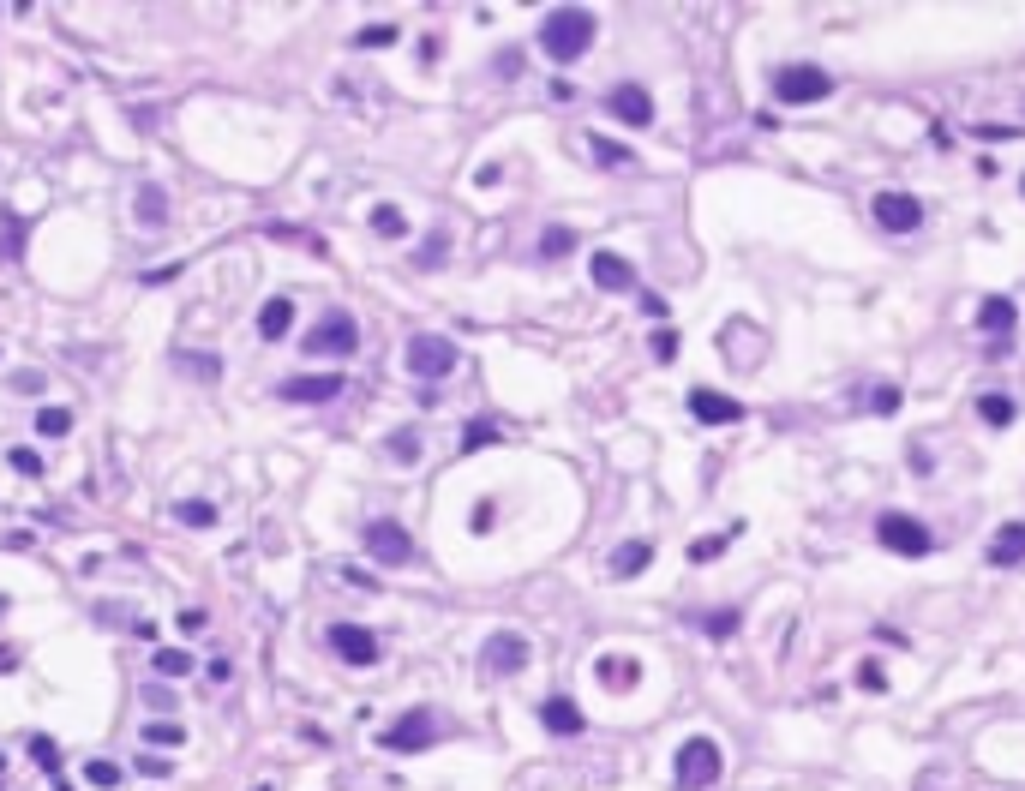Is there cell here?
Here are the masks:
<instances>
[{
  "instance_id": "30",
  "label": "cell",
  "mask_w": 1025,
  "mask_h": 791,
  "mask_svg": "<svg viewBox=\"0 0 1025 791\" xmlns=\"http://www.w3.org/2000/svg\"><path fill=\"white\" fill-rule=\"evenodd\" d=\"M372 228L396 240V234H402V210H396V204H378V210H372Z\"/></svg>"
},
{
  "instance_id": "18",
  "label": "cell",
  "mask_w": 1025,
  "mask_h": 791,
  "mask_svg": "<svg viewBox=\"0 0 1025 791\" xmlns=\"http://www.w3.org/2000/svg\"><path fill=\"white\" fill-rule=\"evenodd\" d=\"M288 330H294V300H282V294H276V300H264V312H258V336H264V342H282Z\"/></svg>"
},
{
  "instance_id": "4",
  "label": "cell",
  "mask_w": 1025,
  "mask_h": 791,
  "mask_svg": "<svg viewBox=\"0 0 1025 791\" xmlns=\"http://www.w3.org/2000/svg\"><path fill=\"white\" fill-rule=\"evenodd\" d=\"M720 774H726V756H720L714 738H690V744L678 750V786L684 791H708Z\"/></svg>"
},
{
  "instance_id": "9",
  "label": "cell",
  "mask_w": 1025,
  "mask_h": 791,
  "mask_svg": "<svg viewBox=\"0 0 1025 791\" xmlns=\"http://www.w3.org/2000/svg\"><path fill=\"white\" fill-rule=\"evenodd\" d=\"M366 552H372L378 564H390V570H396V564H408V558H414V540H408V528H402V522H372V528H366Z\"/></svg>"
},
{
  "instance_id": "27",
  "label": "cell",
  "mask_w": 1025,
  "mask_h": 791,
  "mask_svg": "<svg viewBox=\"0 0 1025 791\" xmlns=\"http://www.w3.org/2000/svg\"><path fill=\"white\" fill-rule=\"evenodd\" d=\"M978 414H984L990 426H1008V420H1014V402H1008V396H984V402H978Z\"/></svg>"
},
{
  "instance_id": "29",
  "label": "cell",
  "mask_w": 1025,
  "mask_h": 791,
  "mask_svg": "<svg viewBox=\"0 0 1025 791\" xmlns=\"http://www.w3.org/2000/svg\"><path fill=\"white\" fill-rule=\"evenodd\" d=\"M84 780H90L96 791H114V786H120V768H114V762H90V768H84Z\"/></svg>"
},
{
  "instance_id": "6",
  "label": "cell",
  "mask_w": 1025,
  "mask_h": 791,
  "mask_svg": "<svg viewBox=\"0 0 1025 791\" xmlns=\"http://www.w3.org/2000/svg\"><path fill=\"white\" fill-rule=\"evenodd\" d=\"M432 738H438V714H432V708H408V714H402V720H396V726H390L378 744H384V750H402V756H414V750H426Z\"/></svg>"
},
{
  "instance_id": "14",
  "label": "cell",
  "mask_w": 1025,
  "mask_h": 791,
  "mask_svg": "<svg viewBox=\"0 0 1025 791\" xmlns=\"http://www.w3.org/2000/svg\"><path fill=\"white\" fill-rule=\"evenodd\" d=\"M588 276H594V288H606V294H630V288H636V270H630V258H618V252H594Z\"/></svg>"
},
{
  "instance_id": "13",
  "label": "cell",
  "mask_w": 1025,
  "mask_h": 791,
  "mask_svg": "<svg viewBox=\"0 0 1025 791\" xmlns=\"http://www.w3.org/2000/svg\"><path fill=\"white\" fill-rule=\"evenodd\" d=\"M606 108H612L624 126H648V120H654V96H648L642 84H618V90L606 96Z\"/></svg>"
},
{
  "instance_id": "15",
  "label": "cell",
  "mask_w": 1025,
  "mask_h": 791,
  "mask_svg": "<svg viewBox=\"0 0 1025 791\" xmlns=\"http://www.w3.org/2000/svg\"><path fill=\"white\" fill-rule=\"evenodd\" d=\"M540 726H546L552 738H576L588 720H582V708H576L570 696H546V702H540Z\"/></svg>"
},
{
  "instance_id": "38",
  "label": "cell",
  "mask_w": 1025,
  "mask_h": 791,
  "mask_svg": "<svg viewBox=\"0 0 1025 791\" xmlns=\"http://www.w3.org/2000/svg\"><path fill=\"white\" fill-rule=\"evenodd\" d=\"M732 630H738V612H714L708 618V636H732Z\"/></svg>"
},
{
  "instance_id": "36",
  "label": "cell",
  "mask_w": 1025,
  "mask_h": 791,
  "mask_svg": "<svg viewBox=\"0 0 1025 791\" xmlns=\"http://www.w3.org/2000/svg\"><path fill=\"white\" fill-rule=\"evenodd\" d=\"M870 408H876V414H894V408H900V390H894V384H882V390L870 396Z\"/></svg>"
},
{
  "instance_id": "22",
  "label": "cell",
  "mask_w": 1025,
  "mask_h": 791,
  "mask_svg": "<svg viewBox=\"0 0 1025 791\" xmlns=\"http://www.w3.org/2000/svg\"><path fill=\"white\" fill-rule=\"evenodd\" d=\"M594 672L606 678V690H636V678H642V666H636V660H618V654H612V660H600Z\"/></svg>"
},
{
  "instance_id": "25",
  "label": "cell",
  "mask_w": 1025,
  "mask_h": 791,
  "mask_svg": "<svg viewBox=\"0 0 1025 791\" xmlns=\"http://www.w3.org/2000/svg\"><path fill=\"white\" fill-rule=\"evenodd\" d=\"M588 150H594V162H606V168H630V150H624V144H612V138H594Z\"/></svg>"
},
{
  "instance_id": "10",
  "label": "cell",
  "mask_w": 1025,
  "mask_h": 791,
  "mask_svg": "<svg viewBox=\"0 0 1025 791\" xmlns=\"http://www.w3.org/2000/svg\"><path fill=\"white\" fill-rule=\"evenodd\" d=\"M870 210H876V222H882L888 234H912V228L924 222V204H918L912 192H882Z\"/></svg>"
},
{
  "instance_id": "11",
  "label": "cell",
  "mask_w": 1025,
  "mask_h": 791,
  "mask_svg": "<svg viewBox=\"0 0 1025 791\" xmlns=\"http://www.w3.org/2000/svg\"><path fill=\"white\" fill-rule=\"evenodd\" d=\"M330 648H336V660H348V666H372V660H378V636L360 630V624H330Z\"/></svg>"
},
{
  "instance_id": "35",
  "label": "cell",
  "mask_w": 1025,
  "mask_h": 791,
  "mask_svg": "<svg viewBox=\"0 0 1025 791\" xmlns=\"http://www.w3.org/2000/svg\"><path fill=\"white\" fill-rule=\"evenodd\" d=\"M672 354H678V330L660 324V330H654V360H672Z\"/></svg>"
},
{
  "instance_id": "8",
  "label": "cell",
  "mask_w": 1025,
  "mask_h": 791,
  "mask_svg": "<svg viewBox=\"0 0 1025 791\" xmlns=\"http://www.w3.org/2000/svg\"><path fill=\"white\" fill-rule=\"evenodd\" d=\"M480 666H486L492 678H516V672L528 666V642H522L516 630H498V636L480 648Z\"/></svg>"
},
{
  "instance_id": "20",
  "label": "cell",
  "mask_w": 1025,
  "mask_h": 791,
  "mask_svg": "<svg viewBox=\"0 0 1025 791\" xmlns=\"http://www.w3.org/2000/svg\"><path fill=\"white\" fill-rule=\"evenodd\" d=\"M654 564V546L648 540H624L618 552H612V576H636V570H648Z\"/></svg>"
},
{
  "instance_id": "28",
  "label": "cell",
  "mask_w": 1025,
  "mask_h": 791,
  "mask_svg": "<svg viewBox=\"0 0 1025 791\" xmlns=\"http://www.w3.org/2000/svg\"><path fill=\"white\" fill-rule=\"evenodd\" d=\"M156 672H168V678H186V672H192L186 648H162V654H156Z\"/></svg>"
},
{
  "instance_id": "19",
  "label": "cell",
  "mask_w": 1025,
  "mask_h": 791,
  "mask_svg": "<svg viewBox=\"0 0 1025 791\" xmlns=\"http://www.w3.org/2000/svg\"><path fill=\"white\" fill-rule=\"evenodd\" d=\"M978 330H990V336H1008V330H1014V300L990 294V300L978 306Z\"/></svg>"
},
{
  "instance_id": "7",
  "label": "cell",
  "mask_w": 1025,
  "mask_h": 791,
  "mask_svg": "<svg viewBox=\"0 0 1025 791\" xmlns=\"http://www.w3.org/2000/svg\"><path fill=\"white\" fill-rule=\"evenodd\" d=\"M402 360H408L414 378H444V372H456V342H444V336H414Z\"/></svg>"
},
{
  "instance_id": "26",
  "label": "cell",
  "mask_w": 1025,
  "mask_h": 791,
  "mask_svg": "<svg viewBox=\"0 0 1025 791\" xmlns=\"http://www.w3.org/2000/svg\"><path fill=\"white\" fill-rule=\"evenodd\" d=\"M570 246H576V234H570V228H546V234H540V252H546V258H564Z\"/></svg>"
},
{
  "instance_id": "17",
  "label": "cell",
  "mask_w": 1025,
  "mask_h": 791,
  "mask_svg": "<svg viewBox=\"0 0 1025 791\" xmlns=\"http://www.w3.org/2000/svg\"><path fill=\"white\" fill-rule=\"evenodd\" d=\"M1020 558H1025V522H1002L996 540H990V564L1008 570V564H1020Z\"/></svg>"
},
{
  "instance_id": "24",
  "label": "cell",
  "mask_w": 1025,
  "mask_h": 791,
  "mask_svg": "<svg viewBox=\"0 0 1025 791\" xmlns=\"http://www.w3.org/2000/svg\"><path fill=\"white\" fill-rule=\"evenodd\" d=\"M144 744H156V750H174V744H186V726H168V720H156V726H144Z\"/></svg>"
},
{
  "instance_id": "31",
  "label": "cell",
  "mask_w": 1025,
  "mask_h": 791,
  "mask_svg": "<svg viewBox=\"0 0 1025 791\" xmlns=\"http://www.w3.org/2000/svg\"><path fill=\"white\" fill-rule=\"evenodd\" d=\"M486 444H498V426H486V420H474V426L462 432V450H486Z\"/></svg>"
},
{
  "instance_id": "12",
  "label": "cell",
  "mask_w": 1025,
  "mask_h": 791,
  "mask_svg": "<svg viewBox=\"0 0 1025 791\" xmlns=\"http://www.w3.org/2000/svg\"><path fill=\"white\" fill-rule=\"evenodd\" d=\"M690 414L702 426H732V420H744V402L738 396H720V390H690Z\"/></svg>"
},
{
  "instance_id": "1",
  "label": "cell",
  "mask_w": 1025,
  "mask_h": 791,
  "mask_svg": "<svg viewBox=\"0 0 1025 791\" xmlns=\"http://www.w3.org/2000/svg\"><path fill=\"white\" fill-rule=\"evenodd\" d=\"M540 48H546V60H558V66L582 60V54L594 48V12H588V6H558V12H546V18H540Z\"/></svg>"
},
{
  "instance_id": "39",
  "label": "cell",
  "mask_w": 1025,
  "mask_h": 791,
  "mask_svg": "<svg viewBox=\"0 0 1025 791\" xmlns=\"http://www.w3.org/2000/svg\"><path fill=\"white\" fill-rule=\"evenodd\" d=\"M858 684H864V690H882V684H888V672H882V666H876V660H870V666H864V672H858Z\"/></svg>"
},
{
  "instance_id": "37",
  "label": "cell",
  "mask_w": 1025,
  "mask_h": 791,
  "mask_svg": "<svg viewBox=\"0 0 1025 791\" xmlns=\"http://www.w3.org/2000/svg\"><path fill=\"white\" fill-rule=\"evenodd\" d=\"M12 468H18V474H42V456H36V450H12Z\"/></svg>"
},
{
  "instance_id": "21",
  "label": "cell",
  "mask_w": 1025,
  "mask_h": 791,
  "mask_svg": "<svg viewBox=\"0 0 1025 791\" xmlns=\"http://www.w3.org/2000/svg\"><path fill=\"white\" fill-rule=\"evenodd\" d=\"M132 210H138L144 228H162V222H168V192H162V186H138V204H132Z\"/></svg>"
},
{
  "instance_id": "23",
  "label": "cell",
  "mask_w": 1025,
  "mask_h": 791,
  "mask_svg": "<svg viewBox=\"0 0 1025 791\" xmlns=\"http://www.w3.org/2000/svg\"><path fill=\"white\" fill-rule=\"evenodd\" d=\"M72 432V414L66 408H42L36 414V438H66Z\"/></svg>"
},
{
  "instance_id": "34",
  "label": "cell",
  "mask_w": 1025,
  "mask_h": 791,
  "mask_svg": "<svg viewBox=\"0 0 1025 791\" xmlns=\"http://www.w3.org/2000/svg\"><path fill=\"white\" fill-rule=\"evenodd\" d=\"M384 42H396L390 24H366V30H360V48H384Z\"/></svg>"
},
{
  "instance_id": "40",
  "label": "cell",
  "mask_w": 1025,
  "mask_h": 791,
  "mask_svg": "<svg viewBox=\"0 0 1025 791\" xmlns=\"http://www.w3.org/2000/svg\"><path fill=\"white\" fill-rule=\"evenodd\" d=\"M438 258H444V234H432V240L420 246V264H438Z\"/></svg>"
},
{
  "instance_id": "33",
  "label": "cell",
  "mask_w": 1025,
  "mask_h": 791,
  "mask_svg": "<svg viewBox=\"0 0 1025 791\" xmlns=\"http://www.w3.org/2000/svg\"><path fill=\"white\" fill-rule=\"evenodd\" d=\"M390 456H396V462H414V456H420L414 432H390Z\"/></svg>"
},
{
  "instance_id": "2",
  "label": "cell",
  "mask_w": 1025,
  "mask_h": 791,
  "mask_svg": "<svg viewBox=\"0 0 1025 791\" xmlns=\"http://www.w3.org/2000/svg\"><path fill=\"white\" fill-rule=\"evenodd\" d=\"M834 90V78L816 66V60H798V66H780L774 72V96L786 102V108H810V102H822Z\"/></svg>"
},
{
  "instance_id": "5",
  "label": "cell",
  "mask_w": 1025,
  "mask_h": 791,
  "mask_svg": "<svg viewBox=\"0 0 1025 791\" xmlns=\"http://www.w3.org/2000/svg\"><path fill=\"white\" fill-rule=\"evenodd\" d=\"M876 540H882L888 552H900V558H924V552L936 546V534H930L918 516H906V510H888V516H876Z\"/></svg>"
},
{
  "instance_id": "3",
  "label": "cell",
  "mask_w": 1025,
  "mask_h": 791,
  "mask_svg": "<svg viewBox=\"0 0 1025 791\" xmlns=\"http://www.w3.org/2000/svg\"><path fill=\"white\" fill-rule=\"evenodd\" d=\"M306 354H318V360H342V354H354L360 348V324L348 318V312H324L312 330H306V342H300Z\"/></svg>"
},
{
  "instance_id": "32",
  "label": "cell",
  "mask_w": 1025,
  "mask_h": 791,
  "mask_svg": "<svg viewBox=\"0 0 1025 791\" xmlns=\"http://www.w3.org/2000/svg\"><path fill=\"white\" fill-rule=\"evenodd\" d=\"M180 522H192V528H210V522H216V510H210L204 498H192V504H180Z\"/></svg>"
},
{
  "instance_id": "16",
  "label": "cell",
  "mask_w": 1025,
  "mask_h": 791,
  "mask_svg": "<svg viewBox=\"0 0 1025 791\" xmlns=\"http://www.w3.org/2000/svg\"><path fill=\"white\" fill-rule=\"evenodd\" d=\"M348 384L330 372V378H282V402H330V396H342Z\"/></svg>"
}]
</instances>
